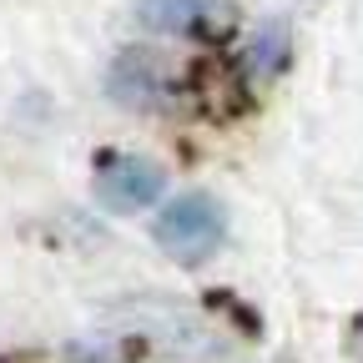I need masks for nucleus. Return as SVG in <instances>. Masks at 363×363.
<instances>
[{
    "label": "nucleus",
    "mask_w": 363,
    "mask_h": 363,
    "mask_svg": "<svg viewBox=\"0 0 363 363\" xmlns=\"http://www.w3.org/2000/svg\"><path fill=\"white\" fill-rule=\"evenodd\" d=\"M106 323H111V333L136 338L152 353L177 358V363H227L233 358L227 333L212 323L207 313L177 303V298H157V293L121 298V303L106 308Z\"/></svg>",
    "instance_id": "nucleus-1"
},
{
    "label": "nucleus",
    "mask_w": 363,
    "mask_h": 363,
    "mask_svg": "<svg viewBox=\"0 0 363 363\" xmlns=\"http://www.w3.org/2000/svg\"><path fill=\"white\" fill-rule=\"evenodd\" d=\"M152 238L172 262L197 267L227 242V212H222V202L212 192H182L157 212Z\"/></svg>",
    "instance_id": "nucleus-2"
},
{
    "label": "nucleus",
    "mask_w": 363,
    "mask_h": 363,
    "mask_svg": "<svg viewBox=\"0 0 363 363\" xmlns=\"http://www.w3.org/2000/svg\"><path fill=\"white\" fill-rule=\"evenodd\" d=\"M136 21L177 40H222L238 26V0H136Z\"/></svg>",
    "instance_id": "nucleus-3"
},
{
    "label": "nucleus",
    "mask_w": 363,
    "mask_h": 363,
    "mask_svg": "<svg viewBox=\"0 0 363 363\" xmlns=\"http://www.w3.org/2000/svg\"><path fill=\"white\" fill-rule=\"evenodd\" d=\"M167 192V172L147 157H131V152H111L101 157L96 172V202L106 212H142Z\"/></svg>",
    "instance_id": "nucleus-4"
},
{
    "label": "nucleus",
    "mask_w": 363,
    "mask_h": 363,
    "mask_svg": "<svg viewBox=\"0 0 363 363\" xmlns=\"http://www.w3.org/2000/svg\"><path fill=\"white\" fill-rule=\"evenodd\" d=\"M106 91L116 106H131V111H167L172 106V76L147 51L116 56V66L106 71Z\"/></svg>",
    "instance_id": "nucleus-5"
},
{
    "label": "nucleus",
    "mask_w": 363,
    "mask_h": 363,
    "mask_svg": "<svg viewBox=\"0 0 363 363\" xmlns=\"http://www.w3.org/2000/svg\"><path fill=\"white\" fill-rule=\"evenodd\" d=\"M283 56H288V51H283V30H278V26H267V30H262V35L247 45V61H242L247 81L257 86L262 76H272V71L283 66Z\"/></svg>",
    "instance_id": "nucleus-6"
}]
</instances>
